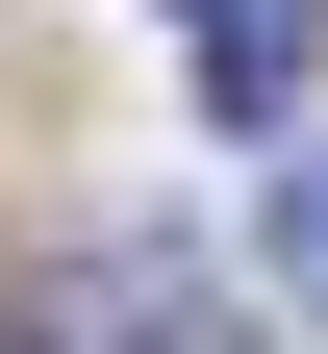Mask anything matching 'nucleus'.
<instances>
[{"label": "nucleus", "mask_w": 328, "mask_h": 354, "mask_svg": "<svg viewBox=\"0 0 328 354\" xmlns=\"http://www.w3.org/2000/svg\"><path fill=\"white\" fill-rule=\"evenodd\" d=\"M278 304H303V329H328V152L278 177Z\"/></svg>", "instance_id": "nucleus-2"}, {"label": "nucleus", "mask_w": 328, "mask_h": 354, "mask_svg": "<svg viewBox=\"0 0 328 354\" xmlns=\"http://www.w3.org/2000/svg\"><path fill=\"white\" fill-rule=\"evenodd\" d=\"M177 51H202L227 127H278V102H303V0H177Z\"/></svg>", "instance_id": "nucleus-1"}]
</instances>
